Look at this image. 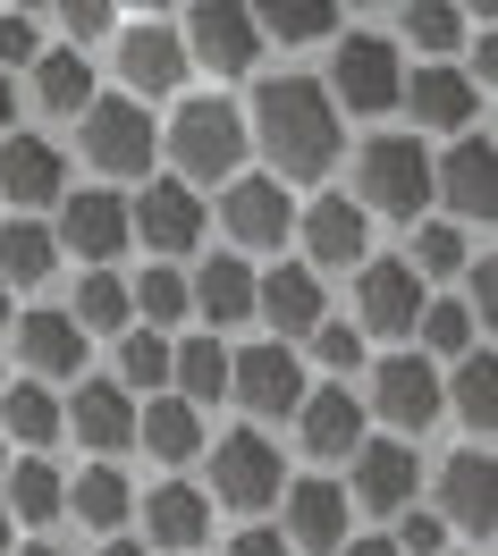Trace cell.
<instances>
[{"label": "cell", "instance_id": "2", "mask_svg": "<svg viewBox=\"0 0 498 556\" xmlns=\"http://www.w3.org/2000/svg\"><path fill=\"white\" fill-rule=\"evenodd\" d=\"M170 152H178L186 177H228L237 161H246V118H237L228 102H186L178 118H170Z\"/></svg>", "mask_w": 498, "mask_h": 556}, {"label": "cell", "instance_id": "43", "mask_svg": "<svg viewBox=\"0 0 498 556\" xmlns=\"http://www.w3.org/2000/svg\"><path fill=\"white\" fill-rule=\"evenodd\" d=\"M389 548H397V556H439V548H448V522H439V515H414Z\"/></svg>", "mask_w": 498, "mask_h": 556}, {"label": "cell", "instance_id": "40", "mask_svg": "<svg viewBox=\"0 0 498 556\" xmlns=\"http://www.w3.org/2000/svg\"><path fill=\"white\" fill-rule=\"evenodd\" d=\"M253 35H279V42H321V35H338V9H262V17H253Z\"/></svg>", "mask_w": 498, "mask_h": 556}, {"label": "cell", "instance_id": "9", "mask_svg": "<svg viewBox=\"0 0 498 556\" xmlns=\"http://www.w3.org/2000/svg\"><path fill=\"white\" fill-rule=\"evenodd\" d=\"M228 388H237V405H253V414H296V405L313 396L287 346H246L228 363Z\"/></svg>", "mask_w": 498, "mask_h": 556}, {"label": "cell", "instance_id": "41", "mask_svg": "<svg viewBox=\"0 0 498 556\" xmlns=\"http://www.w3.org/2000/svg\"><path fill=\"white\" fill-rule=\"evenodd\" d=\"M119 371H127V388H161V380H170V346H161V338L144 329V338H127Z\"/></svg>", "mask_w": 498, "mask_h": 556}, {"label": "cell", "instance_id": "7", "mask_svg": "<svg viewBox=\"0 0 498 556\" xmlns=\"http://www.w3.org/2000/svg\"><path fill=\"white\" fill-rule=\"evenodd\" d=\"M212 497H228V506H271V497H279V447L253 439V430L220 439L212 447Z\"/></svg>", "mask_w": 498, "mask_h": 556}, {"label": "cell", "instance_id": "31", "mask_svg": "<svg viewBox=\"0 0 498 556\" xmlns=\"http://www.w3.org/2000/svg\"><path fill=\"white\" fill-rule=\"evenodd\" d=\"M439 396H448V405L490 439V421H498V371H490V354H464V363H457V388H439Z\"/></svg>", "mask_w": 498, "mask_h": 556}, {"label": "cell", "instance_id": "23", "mask_svg": "<svg viewBox=\"0 0 498 556\" xmlns=\"http://www.w3.org/2000/svg\"><path fill=\"white\" fill-rule=\"evenodd\" d=\"M17 346H26V363H35L42 380H69L76 363H85V329L69 313H26L17 320Z\"/></svg>", "mask_w": 498, "mask_h": 556}, {"label": "cell", "instance_id": "29", "mask_svg": "<svg viewBox=\"0 0 498 556\" xmlns=\"http://www.w3.org/2000/svg\"><path fill=\"white\" fill-rule=\"evenodd\" d=\"M304 244H313V262H363V211L347 194H329V203L304 219Z\"/></svg>", "mask_w": 498, "mask_h": 556}, {"label": "cell", "instance_id": "47", "mask_svg": "<svg viewBox=\"0 0 498 556\" xmlns=\"http://www.w3.org/2000/svg\"><path fill=\"white\" fill-rule=\"evenodd\" d=\"M464 270H473V304H464V313H482V329H490V304H498V270H490V262H464Z\"/></svg>", "mask_w": 498, "mask_h": 556}, {"label": "cell", "instance_id": "42", "mask_svg": "<svg viewBox=\"0 0 498 556\" xmlns=\"http://www.w3.org/2000/svg\"><path fill=\"white\" fill-rule=\"evenodd\" d=\"M406 35L423 42V51H457V42H464V17H457V9H406Z\"/></svg>", "mask_w": 498, "mask_h": 556}, {"label": "cell", "instance_id": "55", "mask_svg": "<svg viewBox=\"0 0 498 556\" xmlns=\"http://www.w3.org/2000/svg\"><path fill=\"white\" fill-rule=\"evenodd\" d=\"M0 455H9V447H0ZM0 472H9V464H0Z\"/></svg>", "mask_w": 498, "mask_h": 556}, {"label": "cell", "instance_id": "52", "mask_svg": "<svg viewBox=\"0 0 498 556\" xmlns=\"http://www.w3.org/2000/svg\"><path fill=\"white\" fill-rule=\"evenodd\" d=\"M0 556H9V506H0Z\"/></svg>", "mask_w": 498, "mask_h": 556}, {"label": "cell", "instance_id": "3", "mask_svg": "<svg viewBox=\"0 0 498 556\" xmlns=\"http://www.w3.org/2000/svg\"><path fill=\"white\" fill-rule=\"evenodd\" d=\"M363 194H372V211H389V219H414L431 203V152L414 136L363 143Z\"/></svg>", "mask_w": 498, "mask_h": 556}, {"label": "cell", "instance_id": "18", "mask_svg": "<svg viewBox=\"0 0 498 556\" xmlns=\"http://www.w3.org/2000/svg\"><path fill=\"white\" fill-rule=\"evenodd\" d=\"M60 421H76L85 447H127V439H136V405H127V388H119V380H85Z\"/></svg>", "mask_w": 498, "mask_h": 556}, {"label": "cell", "instance_id": "1", "mask_svg": "<svg viewBox=\"0 0 498 556\" xmlns=\"http://www.w3.org/2000/svg\"><path fill=\"white\" fill-rule=\"evenodd\" d=\"M253 118H262V143H271V169L279 177H321L338 161V110L313 76H271L253 93Z\"/></svg>", "mask_w": 498, "mask_h": 556}, {"label": "cell", "instance_id": "33", "mask_svg": "<svg viewBox=\"0 0 498 556\" xmlns=\"http://www.w3.org/2000/svg\"><path fill=\"white\" fill-rule=\"evenodd\" d=\"M0 421L26 439V447H42V439H60V405L42 396V380H17L9 396H0Z\"/></svg>", "mask_w": 498, "mask_h": 556}, {"label": "cell", "instance_id": "11", "mask_svg": "<svg viewBox=\"0 0 498 556\" xmlns=\"http://www.w3.org/2000/svg\"><path fill=\"white\" fill-rule=\"evenodd\" d=\"M60 186H69V161H60L51 136H9L0 143V194H9V203H51Z\"/></svg>", "mask_w": 498, "mask_h": 556}, {"label": "cell", "instance_id": "34", "mask_svg": "<svg viewBox=\"0 0 498 556\" xmlns=\"http://www.w3.org/2000/svg\"><path fill=\"white\" fill-rule=\"evenodd\" d=\"M9 506H17V522H51L69 506V489H60L51 464H17V472H9Z\"/></svg>", "mask_w": 498, "mask_h": 556}, {"label": "cell", "instance_id": "44", "mask_svg": "<svg viewBox=\"0 0 498 556\" xmlns=\"http://www.w3.org/2000/svg\"><path fill=\"white\" fill-rule=\"evenodd\" d=\"M0 60H35V17L26 9H0Z\"/></svg>", "mask_w": 498, "mask_h": 556}, {"label": "cell", "instance_id": "26", "mask_svg": "<svg viewBox=\"0 0 498 556\" xmlns=\"http://www.w3.org/2000/svg\"><path fill=\"white\" fill-rule=\"evenodd\" d=\"M51 270H60V237L35 219H9L0 228V287H42Z\"/></svg>", "mask_w": 498, "mask_h": 556}, {"label": "cell", "instance_id": "6", "mask_svg": "<svg viewBox=\"0 0 498 556\" xmlns=\"http://www.w3.org/2000/svg\"><path fill=\"white\" fill-rule=\"evenodd\" d=\"M127 237H144L152 253H195V237H203V194L178 186V177L144 186V203L127 211Z\"/></svg>", "mask_w": 498, "mask_h": 556}, {"label": "cell", "instance_id": "27", "mask_svg": "<svg viewBox=\"0 0 498 556\" xmlns=\"http://www.w3.org/2000/svg\"><path fill=\"white\" fill-rule=\"evenodd\" d=\"M186 304L212 320V329H237V320L253 313V278H246V262H212V270L186 287Z\"/></svg>", "mask_w": 498, "mask_h": 556}, {"label": "cell", "instance_id": "28", "mask_svg": "<svg viewBox=\"0 0 498 556\" xmlns=\"http://www.w3.org/2000/svg\"><path fill=\"white\" fill-rule=\"evenodd\" d=\"M136 430H144V447L161 455V464H186V455L203 447V421H195V405H186V396H161V405H144Z\"/></svg>", "mask_w": 498, "mask_h": 556}, {"label": "cell", "instance_id": "51", "mask_svg": "<svg viewBox=\"0 0 498 556\" xmlns=\"http://www.w3.org/2000/svg\"><path fill=\"white\" fill-rule=\"evenodd\" d=\"M102 556H144V548H136V540H110V548H102Z\"/></svg>", "mask_w": 498, "mask_h": 556}, {"label": "cell", "instance_id": "49", "mask_svg": "<svg viewBox=\"0 0 498 556\" xmlns=\"http://www.w3.org/2000/svg\"><path fill=\"white\" fill-rule=\"evenodd\" d=\"M347 556H397V548H389V540H356Z\"/></svg>", "mask_w": 498, "mask_h": 556}, {"label": "cell", "instance_id": "48", "mask_svg": "<svg viewBox=\"0 0 498 556\" xmlns=\"http://www.w3.org/2000/svg\"><path fill=\"white\" fill-rule=\"evenodd\" d=\"M228 556H296V548H287L279 531H246V540H237V548H228Z\"/></svg>", "mask_w": 498, "mask_h": 556}, {"label": "cell", "instance_id": "45", "mask_svg": "<svg viewBox=\"0 0 498 556\" xmlns=\"http://www.w3.org/2000/svg\"><path fill=\"white\" fill-rule=\"evenodd\" d=\"M321 363H329V371H356L363 338H356V329H321Z\"/></svg>", "mask_w": 498, "mask_h": 556}, {"label": "cell", "instance_id": "25", "mask_svg": "<svg viewBox=\"0 0 498 556\" xmlns=\"http://www.w3.org/2000/svg\"><path fill=\"white\" fill-rule=\"evenodd\" d=\"M397 102L414 110V127H464L473 118V76H457V68H423Z\"/></svg>", "mask_w": 498, "mask_h": 556}, {"label": "cell", "instance_id": "32", "mask_svg": "<svg viewBox=\"0 0 498 556\" xmlns=\"http://www.w3.org/2000/svg\"><path fill=\"white\" fill-rule=\"evenodd\" d=\"M69 506H76V522H85V531H119L136 497H127V481H119L110 464H94V472L76 481V497H69Z\"/></svg>", "mask_w": 498, "mask_h": 556}, {"label": "cell", "instance_id": "46", "mask_svg": "<svg viewBox=\"0 0 498 556\" xmlns=\"http://www.w3.org/2000/svg\"><path fill=\"white\" fill-rule=\"evenodd\" d=\"M110 26H119V17H110L102 0H69V35H76V42H94V35H110Z\"/></svg>", "mask_w": 498, "mask_h": 556}, {"label": "cell", "instance_id": "4", "mask_svg": "<svg viewBox=\"0 0 498 556\" xmlns=\"http://www.w3.org/2000/svg\"><path fill=\"white\" fill-rule=\"evenodd\" d=\"M152 143H161V127L144 118V102H85V152H94V169L110 177H144L152 169Z\"/></svg>", "mask_w": 498, "mask_h": 556}, {"label": "cell", "instance_id": "30", "mask_svg": "<svg viewBox=\"0 0 498 556\" xmlns=\"http://www.w3.org/2000/svg\"><path fill=\"white\" fill-rule=\"evenodd\" d=\"M35 68H42V110H85L94 102V60H76V51H35Z\"/></svg>", "mask_w": 498, "mask_h": 556}, {"label": "cell", "instance_id": "35", "mask_svg": "<svg viewBox=\"0 0 498 556\" xmlns=\"http://www.w3.org/2000/svg\"><path fill=\"white\" fill-rule=\"evenodd\" d=\"M170 380L186 388V405H195V396H220V388H228V354H220L212 338H195V346L170 354Z\"/></svg>", "mask_w": 498, "mask_h": 556}, {"label": "cell", "instance_id": "5", "mask_svg": "<svg viewBox=\"0 0 498 556\" xmlns=\"http://www.w3.org/2000/svg\"><path fill=\"white\" fill-rule=\"evenodd\" d=\"M186 60H203V68L220 76H246L253 51H262V35H253V9H228V0H203L195 17H186Z\"/></svg>", "mask_w": 498, "mask_h": 556}, {"label": "cell", "instance_id": "10", "mask_svg": "<svg viewBox=\"0 0 498 556\" xmlns=\"http://www.w3.org/2000/svg\"><path fill=\"white\" fill-rule=\"evenodd\" d=\"M372 388H381L372 405H381L397 430H431V421H439V405H448V396H439V371H431L423 354H389V363L372 371Z\"/></svg>", "mask_w": 498, "mask_h": 556}, {"label": "cell", "instance_id": "17", "mask_svg": "<svg viewBox=\"0 0 498 556\" xmlns=\"http://www.w3.org/2000/svg\"><path fill=\"white\" fill-rule=\"evenodd\" d=\"M119 68H127V85H136V102L144 93H170L186 76V42L170 35V26H127L119 35Z\"/></svg>", "mask_w": 498, "mask_h": 556}, {"label": "cell", "instance_id": "54", "mask_svg": "<svg viewBox=\"0 0 498 556\" xmlns=\"http://www.w3.org/2000/svg\"><path fill=\"white\" fill-rule=\"evenodd\" d=\"M26 556H60V548H26Z\"/></svg>", "mask_w": 498, "mask_h": 556}, {"label": "cell", "instance_id": "12", "mask_svg": "<svg viewBox=\"0 0 498 556\" xmlns=\"http://www.w3.org/2000/svg\"><path fill=\"white\" fill-rule=\"evenodd\" d=\"M338 540H347V489L338 481H296L287 489V548L329 556Z\"/></svg>", "mask_w": 498, "mask_h": 556}, {"label": "cell", "instance_id": "13", "mask_svg": "<svg viewBox=\"0 0 498 556\" xmlns=\"http://www.w3.org/2000/svg\"><path fill=\"white\" fill-rule=\"evenodd\" d=\"M439 506H448V531H473V540H490V455L464 447L439 464Z\"/></svg>", "mask_w": 498, "mask_h": 556}, {"label": "cell", "instance_id": "37", "mask_svg": "<svg viewBox=\"0 0 498 556\" xmlns=\"http://www.w3.org/2000/svg\"><path fill=\"white\" fill-rule=\"evenodd\" d=\"M127 313H144L152 329H170V320H186V278H178V270H144V287L127 295Z\"/></svg>", "mask_w": 498, "mask_h": 556}, {"label": "cell", "instance_id": "24", "mask_svg": "<svg viewBox=\"0 0 498 556\" xmlns=\"http://www.w3.org/2000/svg\"><path fill=\"white\" fill-rule=\"evenodd\" d=\"M203 522H212V506H203L186 481H170V489H152V497H144V540H152V548H195V540H203Z\"/></svg>", "mask_w": 498, "mask_h": 556}, {"label": "cell", "instance_id": "36", "mask_svg": "<svg viewBox=\"0 0 498 556\" xmlns=\"http://www.w3.org/2000/svg\"><path fill=\"white\" fill-rule=\"evenodd\" d=\"M69 320L85 329V338H94V329H119V320H127V287H119L110 270H94L85 287H76V313Z\"/></svg>", "mask_w": 498, "mask_h": 556}, {"label": "cell", "instance_id": "38", "mask_svg": "<svg viewBox=\"0 0 498 556\" xmlns=\"http://www.w3.org/2000/svg\"><path fill=\"white\" fill-rule=\"evenodd\" d=\"M414 338H423L431 354H473V313H464V304H423Z\"/></svg>", "mask_w": 498, "mask_h": 556}, {"label": "cell", "instance_id": "15", "mask_svg": "<svg viewBox=\"0 0 498 556\" xmlns=\"http://www.w3.org/2000/svg\"><path fill=\"white\" fill-rule=\"evenodd\" d=\"M76 262H119L127 253V203L119 194H69V228H60Z\"/></svg>", "mask_w": 498, "mask_h": 556}, {"label": "cell", "instance_id": "39", "mask_svg": "<svg viewBox=\"0 0 498 556\" xmlns=\"http://www.w3.org/2000/svg\"><path fill=\"white\" fill-rule=\"evenodd\" d=\"M464 262H473V253H464V237L431 219L423 237H414V262H406V270H414V278H448V270H464Z\"/></svg>", "mask_w": 498, "mask_h": 556}, {"label": "cell", "instance_id": "21", "mask_svg": "<svg viewBox=\"0 0 498 556\" xmlns=\"http://www.w3.org/2000/svg\"><path fill=\"white\" fill-rule=\"evenodd\" d=\"M356 497L381 506V515H397V506L414 497V455L397 447V439H363L356 447Z\"/></svg>", "mask_w": 498, "mask_h": 556}, {"label": "cell", "instance_id": "16", "mask_svg": "<svg viewBox=\"0 0 498 556\" xmlns=\"http://www.w3.org/2000/svg\"><path fill=\"white\" fill-rule=\"evenodd\" d=\"M423 320V278L406 262H372L363 270V329H389V338H414Z\"/></svg>", "mask_w": 498, "mask_h": 556}, {"label": "cell", "instance_id": "20", "mask_svg": "<svg viewBox=\"0 0 498 556\" xmlns=\"http://www.w3.org/2000/svg\"><path fill=\"white\" fill-rule=\"evenodd\" d=\"M253 313L271 320V329H321V278L304 262H279V270L253 287Z\"/></svg>", "mask_w": 498, "mask_h": 556}, {"label": "cell", "instance_id": "14", "mask_svg": "<svg viewBox=\"0 0 498 556\" xmlns=\"http://www.w3.org/2000/svg\"><path fill=\"white\" fill-rule=\"evenodd\" d=\"M490 186H498V161H490V143H482V136H464L448 161H431V194H448L464 219H490V203H498Z\"/></svg>", "mask_w": 498, "mask_h": 556}, {"label": "cell", "instance_id": "22", "mask_svg": "<svg viewBox=\"0 0 498 556\" xmlns=\"http://www.w3.org/2000/svg\"><path fill=\"white\" fill-rule=\"evenodd\" d=\"M296 414H304V447L313 455H356L363 447V396H347V388H321Z\"/></svg>", "mask_w": 498, "mask_h": 556}, {"label": "cell", "instance_id": "8", "mask_svg": "<svg viewBox=\"0 0 498 556\" xmlns=\"http://www.w3.org/2000/svg\"><path fill=\"white\" fill-rule=\"evenodd\" d=\"M397 93H406V76H397V51L381 35H347L338 42V102L347 110H397Z\"/></svg>", "mask_w": 498, "mask_h": 556}, {"label": "cell", "instance_id": "53", "mask_svg": "<svg viewBox=\"0 0 498 556\" xmlns=\"http://www.w3.org/2000/svg\"><path fill=\"white\" fill-rule=\"evenodd\" d=\"M0 320H9V287H0Z\"/></svg>", "mask_w": 498, "mask_h": 556}, {"label": "cell", "instance_id": "19", "mask_svg": "<svg viewBox=\"0 0 498 556\" xmlns=\"http://www.w3.org/2000/svg\"><path fill=\"white\" fill-rule=\"evenodd\" d=\"M228 228L246 244H279L287 228H296V203L279 194V177H237V186H228Z\"/></svg>", "mask_w": 498, "mask_h": 556}, {"label": "cell", "instance_id": "50", "mask_svg": "<svg viewBox=\"0 0 498 556\" xmlns=\"http://www.w3.org/2000/svg\"><path fill=\"white\" fill-rule=\"evenodd\" d=\"M9 110H17V93H9V76H0V127H9Z\"/></svg>", "mask_w": 498, "mask_h": 556}]
</instances>
